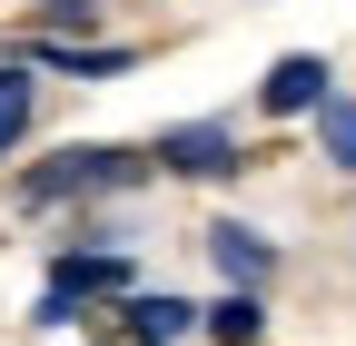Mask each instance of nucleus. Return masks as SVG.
Instances as JSON below:
<instances>
[{
	"label": "nucleus",
	"instance_id": "f257e3e1",
	"mask_svg": "<svg viewBox=\"0 0 356 346\" xmlns=\"http://www.w3.org/2000/svg\"><path fill=\"white\" fill-rule=\"evenodd\" d=\"M149 179H159L149 149H129V139H70V149H50V158H30L20 179H10V198L30 208V218H50V208H109V198H139Z\"/></svg>",
	"mask_w": 356,
	"mask_h": 346
},
{
	"label": "nucleus",
	"instance_id": "f03ea898",
	"mask_svg": "<svg viewBox=\"0 0 356 346\" xmlns=\"http://www.w3.org/2000/svg\"><path fill=\"white\" fill-rule=\"evenodd\" d=\"M149 168L159 179H238V129L228 119H178V129H159L149 139Z\"/></svg>",
	"mask_w": 356,
	"mask_h": 346
},
{
	"label": "nucleus",
	"instance_id": "7ed1b4c3",
	"mask_svg": "<svg viewBox=\"0 0 356 346\" xmlns=\"http://www.w3.org/2000/svg\"><path fill=\"white\" fill-rule=\"evenodd\" d=\"M10 60L40 79H129L139 69V50H119V40H60V30H20Z\"/></svg>",
	"mask_w": 356,
	"mask_h": 346
},
{
	"label": "nucleus",
	"instance_id": "20e7f679",
	"mask_svg": "<svg viewBox=\"0 0 356 346\" xmlns=\"http://www.w3.org/2000/svg\"><path fill=\"white\" fill-rule=\"evenodd\" d=\"M50 287L79 297V307H119L139 287V257L129 247H50Z\"/></svg>",
	"mask_w": 356,
	"mask_h": 346
},
{
	"label": "nucleus",
	"instance_id": "39448f33",
	"mask_svg": "<svg viewBox=\"0 0 356 346\" xmlns=\"http://www.w3.org/2000/svg\"><path fill=\"white\" fill-rule=\"evenodd\" d=\"M109 346H178V336H198V297H159V287H129L119 307H109Z\"/></svg>",
	"mask_w": 356,
	"mask_h": 346
},
{
	"label": "nucleus",
	"instance_id": "423d86ee",
	"mask_svg": "<svg viewBox=\"0 0 356 346\" xmlns=\"http://www.w3.org/2000/svg\"><path fill=\"white\" fill-rule=\"evenodd\" d=\"M198 247H208V267L228 277V287H257V297H267V277H277V238L248 228V218H208Z\"/></svg>",
	"mask_w": 356,
	"mask_h": 346
},
{
	"label": "nucleus",
	"instance_id": "0eeeda50",
	"mask_svg": "<svg viewBox=\"0 0 356 346\" xmlns=\"http://www.w3.org/2000/svg\"><path fill=\"white\" fill-rule=\"evenodd\" d=\"M327 90H337V69H327L317 50H287L277 69L257 79V109H267V119H317V99H327Z\"/></svg>",
	"mask_w": 356,
	"mask_h": 346
},
{
	"label": "nucleus",
	"instance_id": "6e6552de",
	"mask_svg": "<svg viewBox=\"0 0 356 346\" xmlns=\"http://www.w3.org/2000/svg\"><path fill=\"white\" fill-rule=\"evenodd\" d=\"M198 327H208V346H257L267 336V297L257 287H218L208 307H198Z\"/></svg>",
	"mask_w": 356,
	"mask_h": 346
},
{
	"label": "nucleus",
	"instance_id": "1a4fd4ad",
	"mask_svg": "<svg viewBox=\"0 0 356 346\" xmlns=\"http://www.w3.org/2000/svg\"><path fill=\"white\" fill-rule=\"evenodd\" d=\"M40 129V69H20V60H0V168L20 158V139Z\"/></svg>",
	"mask_w": 356,
	"mask_h": 346
},
{
	"label": "nucleus",
	"instance_id": "9d476101",
	"mask_svg": "<svg viewBox=\"0 0 356 346\" xmlns=\"http://www.w3.org/2000/svg\"><path fill=\"white\" fill-rule=\"evenodd\" d=\"M317 149H327V168H346V179H356V99H346V90L317 99Z\"/></svg>",
	"mask_w": 356,
	"mask_h": 346
},
{
	"label": "nucleus",
	"instance_id": "9b49d317",
	"mask_svg": "<svg viewBox=\"0 0 356 346\" xmlns=\"http://www.w3.org/2000/svg\"><path fill=\"white\" fill-rule=\"evenodd\" d=\"M30 30H60V40H79V30H99V0H30Z\"/></svg>",
	"mask_w": 356,
	"mask_h": 346
},
{
	"label": "nucleus",
	"instance_id": "f8f14e48",
	"mask_svg": "<svg viewBox=\"0 0 356 346\" xmlns=\"http://www.w3.org/2000/svg\"><path fill=\"white\" fill-rule=\"evenodd\" d=\"M79 317H89V307H79V297H60V287H40V307H30V327H40V336H70Z\"/></svg>",
	"mask_w": 356,
	"mask_h": 346
}]
</instances>
